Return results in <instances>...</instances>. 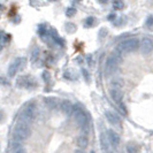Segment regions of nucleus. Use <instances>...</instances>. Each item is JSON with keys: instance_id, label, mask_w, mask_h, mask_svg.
I'll return each mask as SVG.
<instances>
[{"instance_id": "1", "label": "nucleus", "mask_w": 153, "mask_h": 153, "mask_svg": "<svg viewBox=\"0 0 153 153\" xmlns=\"http://www.w3.org/2000/svg\"><path fill=\"white\" fill-rule=\"evenodd\" d=\"M31 135V128L30 124L23 123L17 121L15 128H14V132H13V139L14 142H22L25 140L27 138H29Z\"/></svg>"}, {"instance_id": "2", "label": "nucleus", "mask_w": 153, "mask_h": 153, "mask_svg": "<svg viewBox=\"0 0 153 153\" xmlns=\"http://www.w3.org/2000/svg\"><path fill=\"white\" fill-rule=\"evenodd\" d=\"M36 113H37L36 104L35 102H29L22 109V112L20 114V117H19V121L23 123H27V124H30L35 120Z\"/></svg>"}, {"instance_id": "3", "label": "nucleus", "mask_w": 153, "mask_h": 153, "mask_svg": "<svg viewBox=\"0 0 153 153\" xmlns=\"http://www.w3.org/2000/svg\"><path fill=\"white\" fill-rule=\"evenodd\" d=\"M73 115L75 116V120H76L77 124L83 130H86L88 127H89V117H88V114L84 112V109L81 107L79 105H75L74 106Z\"/></svg>"}, {"instance_id": "4", "label": "nucleus", "mask_w": 153, "mask_h": 153, "mask_svg": "<svg viewBox=\"0 0 153 153\" xmlns=\"http://www.w3.org/2000/svg\"><path fill=\"white\" fill-rule=\"evenodd\" d=\"M138 47H139V40L136 38H130L121 42L115 50H117L121 53H130L136 51Z\"/></svg>"}, {"instance_id": "5", "label": "nucleus", "mask_w": 153, "mask_h": 153, "mask_svg": "<svg viewBox=\"0 0 153 153\" xmlns=\"http://www.w3.org/2000/svg\"><path fill=\"white\" fill-rule=\"evenodd\" d=\"M16 86L20 89H33L37 86V81L29 75L20 76L16 79Z\"/></svg>"}, {"instance_id": "6", "label": "nucleus", "mask_w": 153, "mask_h": 153, "mask_svg": "<svg viewBox=\"0 0 153 153\" xmlns=\"http://www.w3.org/2000/svg\"><path fill=\"white\" fill-rule=\"evenodd\" d=\"M25 65H27V59L25 58H16L8 67V76L14 77L17 74V71L22 70L25 67Z\"/></svg>"}, {"instance_id": "7", "label": "nucleus", "mask_w": 153, "mask_h": 153, "mask_svg": "<svg viewBox=\"0 0 153 153\" xmlns=\"http://www.w3.org/2000/svg\"><path fill=\"white\" fill-rule=\"evenodd\" d=\"M119 63H120V62L117 61L113 55L109 56L107 60H106V62H105V73H106V75H112V74H114L115 71L117 70Z\"/></svg>"}, {"instance_id": "8", "label": "nucleus", "mask_w": 153, "mask_h": 153, "mask_svg": "<svg viewBox=\"0 0 153 153\" xmlns=\"http://www.w3.org/2000/svg\"><path fill=\"white\" fill-rule=\"evenodd\" d=\"M106 134H107L108 143H109L111 145L113 146V147H116V146H119V144H120V140H121V138H120V135H119L116 131L112 130V129H108Z\"/></svg>"}, {"instance_id": "9", "label": "nucleus", "mask_w": 153, "mask_h": 153, "mask_svg": "<svg viewBox=\"0 0 153 153\" xmlns=\"http://www.w3.org/2000/svg\"><path fill=\"white\" fill-rule=\"evenodd\" d=\"M139 45H140V51H142V53L143 54H150L151 52H152V50H153L152 39L145 37V38L142 39V42H140Z\"/></svg>"}, {"instance_id": "10", "label": "nucleus", "mask_w": 153, "mask_h": 153, "mask_svg": "<svg viewBox=\"0 0 153 153\" xmlns=\"http://www.w3.org/2000/svg\"><path fill=\"white\" fill-rule=\"evenodd\" d=\"M105 116H106V119H107V121L112 126H120L121 124V119H120V116L114 113V112H112V111H106L105 112Z\"/></svg>"}, {"instance_id": "11", "label": "nucleus", "mask_w": 153, "mask_h": 153, "mask_svg": "<svg viewBox=\"0 0 153 153\" xmlns=\"http://www.w3.org/2000/svg\"><path fill=\"white\" fill-rule=\"evenodd\" d=\"M111 97L114 100L116 104H119L122 107V100H123V93L119 89H112L111 90Z\"/></svg>"}, {"instance_id": "12", "label": "nucleus", "mask_w": 153, "mask_h": 153, "mask_svg": "<svg viewBox=\"0 0 153 153\" xmlns=\"http://www.w3.org/2000/svg\"><path fill=\"white\" fill-rule=\"evenodd\" d=\"M60 108L66 115H71L74 112V105L69 100H63L60 104Z\"/></svg>"}, {"instance_id": "13", "label": "nucleus", "mask_w": 153, "mask_h": 153, "mask_svg": "<svg viewBox=\"0 0 153 153\" xmlns=\"http://www.w3.org/2000/svg\"><path fill=\"white\" fill-rule=\"evenodd\" d=\"M45 104L50 109H55V108H58L60 106L61 102L55 97H47V98H45Z\"/></svg>"}, {"instance_id": "14", "label": "nucleus", "mask_w": 153, "mask_h": 153, "mask_svg": "<svg viewBox=\"0 0 153 153\" xmlns=\"http://www.w3.org/2000/svg\"><path fill=\"white\" fill-rule=\"evenodd\" d=\"M124 85V81H123L121 77H114L112 81H111V86L112 89H119L121 90Z\"/></svg>"}, {"instance_id": "15", "label": "nucleus", "mask_w": 153, "mask_h": 153, "mask_svg": "<svg viewBox=\"0 0 153 153\" xmlns=\"http://www.w3.org/2000/svg\"><path fill=\"white\" fill-rule=\"evenodd\" d=\"M100 144H101V150L104 151V153H111L109 152V143L107 142V137L104 135V134H101L100 135Z\"/></svg>"}, {"instance_id": "16", "label": "nucleus", "mask_w": 153, "mask_h": 153, "mask_svg": "<svg viewBox=\"0 0 153 153\" xmlns=\"http://www.w3.org/2000/svg\"><path fill=\"white\" fill-rule=\"evenodd\" d=\"M76 144L79 149H85V147L88 146V144H89V139H88L86 136L81 135V136H78V137L76 138Z\"/></svg>"}, {"instance_id": "17", "label": "nucleus", "mask_w": 153, "mask_h": 153, "mask_svg": "<svg viewBox=\"0 0 153 153\" xmlns=\"http://www.w3.org/2000/svg\"><path fill=\"white\" fill-rule=\"evenodd\" d=\"M127 152L128 153H139L140 152V147L139 145L135 144V143H129L127 145Z\"/></svg>"}, {"instance_id": "18", "label": "nucleus", "mask_w": 153, "mask_h": 153, "mask_svg": "<svg viewBox=\"0 0 153 153\" xmlns=\"http://www.w3.org/2000/svg\"><path fill=\"white\" fill-rule=\"evenodd\" d=\"M9 39H10V36H9V35L2 32V31H0V45L7 44L8 42H9Z\"/></svg>"}, {"instance_id": "19", "label": "nucleus", "mask_w": 153, "mask_h": 153, "mask_svg": "<svg viewBox=\"0 0 153 153\" xmlns=\"http://www.w3.org/2000/svg\"><path fill=\"white\" fill-rule=\"evenodd\" d=\"M39 56H40V51H39V48H35V50L32 51V53H31V61H32V63H36V62L38 61Z\"/></svg>"}, {"instance_id": "20", "label": "nucleus", "mask_w": 153, "mask_h": 153, "mask_svg": "<svg viewBox=\"0 0 153 153\" xmlns=\"http://www.w3.org/2000/svg\"><path fill=\"white\" fill-rule=\"evenodd\" d=\"M113 7L116 10H121L124 8V1L123 0H113Z\"/></svg>"}, {"instance_id": "21", "label": "nucleus", "mask_w": 153, "mask_h": 153, "mask_svg": "<svg viewBox=\"0 0 153 153\" xmlns=\"http://www.w3.org/2000/svg\"><path fill=\"white\" fill-rule=\"evenodd\" d=\"M65 28H66V31L69 32V33H74L75 31H76V25L74 24V23H66V25H65Z\"/></svg>"}, {"instance_id": "22", "label": "nucleus", "mask_w": 153, "mask_h": 153, "mask_svg": "<svg viewBox=\"0 0 153 153\" xmlns=\"http://www.w3.org/2000/svg\"><path fill=\"white\" fill-rule=\"evenodd\" d=\"M84 24H85V27H86V28H88V27H89V28H91V27H93V25L96 24V19H94V17H92V16H90V17H88V19L85 20Z\"/></svg>"}, {"instance_id": "23", "label": "nucleus", "mask_w": 153, "mask_h": 153, "mask_svg": "<svg viewBox=\"0 0 153 153\" xmlns=\"http://www.w3.org/2000/svg\"><path fill=\"white\" fill-rule=\"evenodd\" d=\"M107 33H108V30L106 29V28H101L99 31V39H104L106 36H107Z\"/></svg>"}, {"instance_id": "24", "label": "nucleus", "mask_w": 153, "mask_h": 153, "mask_svg": "<svg viewBox=\"0 0 153 153\" xmlns=\"http://www.w3.org/2000/svg\"><path fill=\"white\" fill-rule=\"evenodd\" d=\"M75 14H76V9H75V8H68V9H67L66 15L68 16V17H71V16H74Z\"/></svg>"}, {"instance_id": "25", "label": "nucleus", "mask_w": 153, "mask_h": 153, "mask_svg": "<svg viewBox=\"0 0 153 153\" xmlns=\"http://www.w3.org/2000/svg\"><path fill=\"white\" fill-rule=\"evenodd\" d=\"M42 76H43V78H44V81H45L46 83L50 81V73H48V71H44Z\"/></svg>"}, {"instance_id": "26", "label": "nucleus", "mask_w": 153, "mask_h": 153, "mask_svg": "<svg viewBox=\"0 0 153 153\" xmlns=\"http://www.w3.org/2000/svg\"><path fill=\"white\" fill-rule=\"evenodd\" d=\"M82 74H83V76H84L85 81H86V82H89L90 76H89V74H88V70H86V69H82Z\"/></svg>"}, {"instance_id": "27", "label": "nucleus", "mask_w": 153, "mask_h": 153, "mask_svg": "<svg viewBox=\"0 0 153 153\" xmlns=\"http://www.w3.org/2000/svg\"><path fill=\"white\" fill-rule=\"evenodd\" d=\"M146 25H147V27H152L153 25V16H150V17L147 19V21H146Z\"/></svg>"}, {"instance_id": "28", "label": "nucleus", "mask_w": 153, "mask_h": 153, "mask_svg": "<svg viewBox=\"0 0 153 153\" xmlns=\"http://www.w3.org/2000/svg\"><path fill=\"white\" fill-rule=\"evenodd\" d=\"M14 153H25V151H24L23 149H21V147H20V149L15 150V152H14Z\"/></svg>"}, {"instance_id": "29", "label": "nucleus", "mask_w": 153, "mask_h": 153, "mask_svg": "<svg viewBox=\"0 0 153 153\" xmlns=\"http://www.w3.org/2000/svg\"><path fill=\"white\" fill-rule=\"evenodd\" d=\"M100 4H102V5H105V4H107V1L108 0H98Z\"/></svg>"}, {"instance_id": "30", "label": "nucleus", "mask_w": 153, "mask_h": 153, "mask_svg": "<svg viewBox=\"0 0 153 153\" xmlns=\"http://www.w3.org/2000/svg\"><path fill=\"white\" fill-rule=\"evenodd\" d=\"M1 119H2V112L0 111V120H1Z\"/></svg>"}, {"instance_id": "31", "label": "nucleus", "mask_w": 153, "mask_h": 153, "mask_svg": "<svg viewBox=\"0 0 153 153\" xmlns=\"http://www.w3.org/2000/svg\"><path fill=\"white\" fill-rule=\"evenodd\" d=\"M76 153H83V152H82V151H77Z\"/></svg>"}, {"instance_id": "32", "label": "nucleus", "mask_w": 153, "mask_h": 153, "mask_svg": "<svg viewBox=\"0 0 153 153\" xmlns=\"http://www.w3.org/2000/svg\"><path fill=\"white\" fill-rule=\"evenodd\" d=\"M48 1H56V0H48Z\"/></svg>"}, {"instance_id": "33", "label": "nucleus", "mask_w": 153, "mask_h": 153, "mask_svg": "<svg viewBox=\"0 0 153 153\" xmlns=\"http://www.w3.org/2000/svg\"><path fill=\"white\" fill-rule=\"evenodd\" d=\"M91 153H94V152H91Z\"/></svg>"}, {"instance_id": "34", "label": "nucleus", "mask_w": 153, "mask_h": 153, "mask_svg": "<svg viewBox=\"0 0 153 153\" xmlns=\"http://www.w3.org/2000/svg\"><path fill=\"white\" fill-rule=\"evenodd\" d=\"M77 1H79V0H77Z\"/></svg>"}]
</instances>
